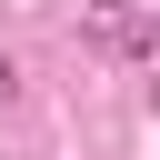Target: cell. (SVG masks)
I'll list each match as a JSON object with an SVG mask.
<instances>
[{
    "label": "cell",
    "mask_w": 160,
    "mask_h": 160,
    "mask_svg": "<svg viewBox=\"0 0 160 160\" xmlns=\"http://www.w3.org/2000/svg\"><path fill=\"white\" fill-rule=\"evenodd\" d=\"M80 10H90V20H100V30H110V40H120V30H130V20H150V0H80Z\"/></svg>",
    "instance_id": "6da1fadb"
}]
</instances>
